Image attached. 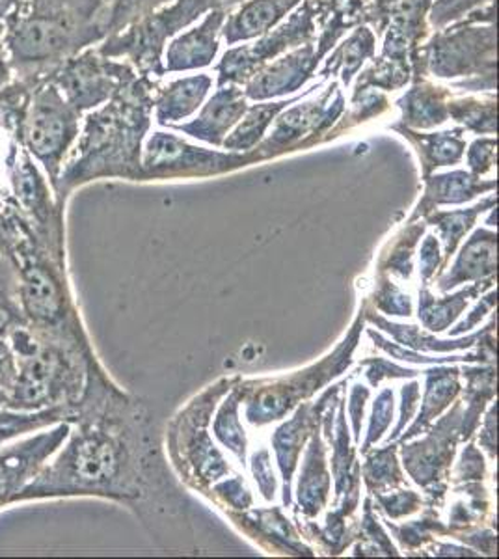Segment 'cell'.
<instances>
[{"mask_svg":"<svg viewBox=\"0 0 499 559\" xmlns=\"http://www.w3.org/2000/svg\"><path fill=\"white\" fill-rule=\"evenodd\" d=\"M302 0H247L235 12L228 13L221 28L224 44L258 39L282 23Z\"/></svg>","mask_w":499,"mask_h":559,"instance_id":"cell-20","label":"cell"},{"mask_svg":"<svg viewBox=\"0 0 499 559\" xmlns=\"http://www.w3.org/2000/svg\"><path fill=\"white\" fill-rule=\"evenodd\" d=\"M335 0H302L293 10L289 20L282 21L272 31L263 34L252 45H242L224 52L218 71V86L224 84H245L252 79L263 66L282 57L300 45L313 41L321 31Z\"/></svg>","mask_w":499,"mask_h":559,"instance_id":"cell-9","label":"cell"},{"mask_svg":"<svg viewBox=\"0 0 499 559\" xmlns=\"http://www.w3.org/2000/svg\"><path fill=\"white\" fill-rule=\"evenodd\" d=\"M451 96L453 90L432 83L429 76L412 81L411 90H406L405 96L397 99L401 110L399 126L414 131H427L442 126L449 120L448 103Z\"/></svg>","mask_w":499,"mask_h":559,"instance_id":"cell-21","label":"cell"},{"mask_svg":"<svg viewBox=\"0 0 499 559\" xmlns=\"http://www.w3.org/2000/svg\"><path fill=\"white\" fill-rule=\"evenodd\" d=\"M68 432L70 424L62 421L0 444V511L12 508L21 490L68 439Z\"/></svg>","mask_w":499,"mask_h":559,"instance_id":"cell-14","label":"cell"},{"mask_svg":"<svg viewBox=\"0 0 499 559\" xmlns=\"http://www.w3.org/2000/svg\"><path fill=\"white\" fill-rule=\"evenodd\" d=\"M17 4V0H0V23L7 17L10 10Z\"/></svg>","mask_w":499,"mask_h":559,"instance_id":"cell-59","label":"cell"},{"mask_svg":"<svg viewBox=\"0 0 499 559\" xmlns=\"http://www.w3.org/2000/svg\"><path fill=\"white\" fill-rule=\"evenodd\" d=\"M152 450L139 405L110 381L107 371L92 377L58 448L13 506L103 498L133 503L144 498Z\"/></svg>","mask_w":499,"mask_h":559,"instance_id":"cell-1","label":"cell"},{"mask_svg":"<svg viewBox=\"0 0 499 559\" xmlns=\"http://www.w3.org/2000/svg\"><path fill=\"white\" fill-rule=\"evenodd\" d=\"M498 198L496 194L485 198L480 204L475 205L472 210L445 211V213H435L427 215V223L432 224L440 234L443 245H445V255H451L456 250V245L461 242L462 237L474 228L475 221L483 215L485 211L496 210Z\"/></svg>","mask_w":499,"mask_h":559,"instance_id":"cell-32","label":"cell"},{"mask_svg":"<svg viewBox=\"0 0 499 559\" xmlns=\"http://www.w3.org/2000/svg\"><path fill=\"white\" fill-rule=\"evenodd\" d=\"M157 79L136 75L102 107L83 116L81 131L52 187L58 202L102 179L142 181V144L152 128Z\"/></svg>","mask_w":499,"mask_h":559,"instance_id":"cell-2","label":"cell"},{"mask_svg":"<svg viewBox=\"0 0 499 559\" xmlns=\"http://www.w3.org/2000/svg\"><path fill=\"white\" fill-rule=\"evenodd\" d=\"M461 392L459 371L456 369H432L427 373V392H425L424 407L417 416L414 426L406 431L405 440H411L425 431L432 424V419L442 414L443 408L455 400Z\"/></svg>","mask_w":499,"mask_h":559,"instance_id":"cell-30","label":"cell"},{"mask_svg":"<svg viewBox=\"0 0 499 559\" xmlns=\"http://www.w3.org/2000/svg\"><path fill=\"white\" fill-rule=\"evenodd\" d=\"M492 286V282H477L468 289H462L453 297L445 299H435V295L425 287L419 293V319L421 323L432 332H442L453 323L462 310L468 306L470 299H475L477 295L485 292L487 287Z\"/></svg>","mask_w":499,"mask_h":559,"instance_id":"cell-31","label":"cell"},{"mask_svg":"<svg viewBox=\"0 0 499 559\" xmlns=\"http://www.w3.org/2000/svg\"><path fill=\"white\" fill-rule=\"evenodd\" d=\"M371 60H373L371 66L358 73L354 90L375 88L388 94V92L405 88L406 84L412 83V76H414L412 64L380 57Z\"/></svg>","mask_w":499,"mask_h":559,"instance_id":"cell-33","label":"cell"},{"mask_svg":"<svg viewBox=\"0 0 499 559\" xmlns=\"http://www.w3.org/2000/svg\"><path fill=\"white\" fill-rule=\"evenodd\" d=\"M496 234L477 229L462 248L455 265L440 278V292H451L464 282H479L496 273Z\"/></svg>","mask_w":499,"mask_h":559,"instance_id":"cell-25","label":"cell"},{"mask_svg":"<svg viewBox=\"0 0 499 559\" xmlns=\"http://www.w3.org/2000/svg\"><path fill=\"white\" fill-rule=\"evenodd\" d=\"M13 76H41L107 38L105 0H17L0 23Z\"/></svg>","mask_w":499,"mask_h":559,"instance_id":"cell-4","label":"cell"},{"mask_svg":"<svg viewBox=\"0 0 499 559\" xmlns=\"http://www.w3.org/2000/svg\"><path fill=\"white\" fill-rule=\"evenodd\" d=\"M367 379L377 386L384 379H399V377H416L417 371L412 369L399 368L395 364L385 362V360H371L369 369H367Z\"/></svg>","mask_w":499,"mask_h":559,"instance_id":"cell-51","label":"cell"},{"mask_svg":"<svg viewBox=\"0 0 499 559\" xmlns=\"http://www.w3.org/2000/svg\"><path fill=\"white\" fill-rule=\"evenodd\" d=\"M496 2L468 13L464 20L435 31L419 51L421 75L449 81L451 90L496 92Z\"/></svg>","mask_w":499,"mask_h":559,"instance_id":"cell-5","label":"cell"},{"mask_svg":"<svg viewBox=\"0 0 499 559\" xmlns=\"http://www.w3.org/2000/svg\"><path fill=\"white\" fill-rule=\"evenodd\" d=\"M8 342L15 356V381L8 394V411L39 413L62 408L71 421L90 379L103 369L88 332L51 331L23 321L8 334Z\"/></svg>","mask_w":499,"mask_h":559,"instance_id":"cell-3","label":"cell"},{"mask_svg":"<svg viewBox=\"0 0 499 559\" xmlns=\"http://www.w3.org/2000/svg\"><path fill=\"white\" fill-rule=\"evenodd\" d=\"M425 231V224H414L406 229L405 236L395 245L390 260L385 261L384 267L390 269L392 273L399 274L401 278H411L412 274V252L417 245V239Z\"/></svg>","mask_w":499,"mask_h":559,"instance_id":"cell-41","label":"cell"},{"mask_svg":"<svg viewBox=\"0 0 499 559\" xmlns=\"http://www.w3.org/2000/svg\"><path fill=\"white\" fill-rule=\"evenodd\" d=\"M438 265H440V245H438L437 237L427 236L424 245H421V252H419V273L424 282L432 278L437 274Z\"/></svg>","mask_w":499,"mask_h":559,"instance_id":"cell-50","label":"cell"},{"mask_svg":"<svg viewBox=\"0 0 499 559\" xmlns=\"http://www.w3.org/2000/svg\"><path fill=\"white\" fill-rule=\"evenodd\" d=\"M369 8H371V25L373 26L375 34L379 36L384 31L385 23L390 20L393 10L403 2V0H367Z\"/></svg>","mask_w":499,"mask_h":559,"instance_id":"cell-54","label":"cell"},{"mask_svg":"<svg viewBox=\"0 0 499 559\" xmlns=\"http://www.w3.org/2000/svg\"><path fill=\"white\" fill-rule=\"evenodd\" d=\"M330 492V476L324 461L323 440L319 431L311 435L310 448L304 459L302 474L298 484V503L304 515L316 516L324 508Z\"/></svg>","mask_w":499,"mask_h":559,"instance_id":"cell-27","label":"cell"},{"mask_svg":"<svg viewBox=\"0 0 499 559\" xmlns=\"http://www.w3.org/2000/svg\"><path fill=\"white\" fill-rule=\"evenodd\" d=\"M245 521L252 522L256 530H258V535L271 537L272 543L276 547H284L287 550H292V552L298 554H302V550H306L302 545H298L292 526L287 524V521H285L284 516L280 515V511H276V509L253 513L252 516H248Z\"/></svg>","mask_w":499,"mask_h":559,"instance_id":"cell-39","label":"cell"},{"mask_svg":"<svg viewBox=\"0 0 499 559\" xmlns=\"http://www.w3.org/2000/svg\"><path fill=\"white\" fill-rule=\"evenodd\" d=\"M229 10H211L202 23L189 33L177 36L165 51V73L203 70L213 64L221 44V28Z\"/></svg>","mask_w":499,"mask_h":559,"instance_id":"cell-18","label":"cell"},{"mask_svg":"<svg viewBox=\"0 0 499 559\" xmlns=\"http://www.w3.org/2000/svg\"><path fill=\"white\" fill-rule=\"evenodd\" d=\"M438 521H430L425 516L424 521L411 522V524H403V526H393V532L397 534L399 539L405 543L406 547H417V545H421V540L427 537V535L432 532V530H437Z\"/></svg>","mask_w":499,"mask_h":559,"instance_id":"cell-46","label":"cell"},{"mask_svg":"<svg viewBox=\"0 0 499 559\" xmlns=\"http://www.w3.org/2000/svg\"><path fill=\"white\" fill-rule=\"evenodd\" d=\"M494 306H496V293H492V295H488V297L480 300V305L475 308L474 312H472L468 321H464V323L459 324L455 331L451 332V334H453V336H459L462 332L472 331L475 324L479 323L480 319L485 318V316L492 310Z\"/></svg>","mask_w":499,"mask_h":559,"instance_id":"cell-56","label":"cell"},{"mask_svg":"<svg viewBox=\"0 0 499 559\" xmlns=\"http://www.w3.org/2000/svg\"><path fill=\"white\" fill-rule=\"evenodd\" d=\"M417 400H419V384L417 382H412L408 386L403 388V407H401V419H399V426L395 427V431H393L392 437L388 442H392V440H397V437H401V432L405 429L406 424L411 421L412 414L416 411Z\"/></svg>","mask_w":499,"mask_h":559,"instance_id":"cell-53","label":"cell"},{"mask_svg":"<svg viewBox=\"0 0 499 559\" xmlns=\"http://www.w3.org/2000/svg\"><path fill=\"white\" fill-rule=\"evenodd\" d=\"M253 476L256 481L260 485L261 492L265 496L266 500H272L274 489H276V481H274V474H272L271 461H269V452L261 450L256 453L252 459Z\"/></svg>","mask_w":499,"mask_h":559,"instance_id":"cell-48","label":"cell"},{"mask_svg":"<svg viewBox=\"0 0 499 559\" xmlns=\"http://www.w3.org/2000/svg\"><path fill=\"white\" fill-rule=\"evenodd\" d=\"M425 179V192L421 202L417 204V210L412 215V221L427 216L435 211L438 205L464 204L483 192H490L498 187L496 179H480L466 170H455V173L438 174V176H427Z\"/></svg>","mask_w":499,"mask_h":559,"instance_id":"cell-22","label":"cell"},{"mask_svg":"<svg viewBox=\"0 0 499 559\" xmlns=\"http://www.w3.org/2000/svg\"><path fill=\"white\" fill-rule=\"evenodd\" d=\"M375 305L380 312L390 313V316H411L412 313L411 297L401 292L397 286H393L390 280L382 282L375 297Z\"/></svg>","mask_w":499,"mask_h":559,"instance_id":"cell-44","label":"cell"},{"mask_svg":"<svg viewBox=\"0 0 499 559\" xmlns=\"http://www.w3.org/2000/svg\"><path fill=\"white\" fill-rule=\"evenodd\" d=\"M240 2L242 0H171L118 33L108 34L102 44H97V49L105 57L123 60L140 75L161 81L166 75L168 39L211 10H231Z\"/></svg>","mask_w":499,"mask_h":559,"instance_id":"cell-6","label":"cell"},{"mask_svg":"<svg viewBox=\"0 0 499 559\" xmlns=\"http://www.w3.org/2000/svg\"><path fill=\"white\" fill-rule=\"evenodd\" d=\"M449 120L459 123L464 131L492 136L498 131V96L488 92L485 96H451L448 103Z\"/></svg>","mask_w":499,"mask_h":559,"instance_id":"cell-29","label":"cell"},{"mask_svg":"<svg viewBox=\"0 0 499 559\" xmlns=\"http://www.w3.org/2000/svg\"><path fill=\"white\" fill-rule=\"evenodd\" d=\"M496 150H498V140L494 136H480L470 144L468 155V173L474 174L477 178L487 176L492 173L496 166Z\"/></svg>","mask_w":499,"mask_h":559,"instance_id":"cell-43","label":"cell"},{"mask_svg":"<svg viewBox=\"0 0 499 559\" xmlns=\"http://www.w3.org/2000/svg\"><path fill=\"white\" fill-rule=\"evenodd\" d=\"M323 83H317L313 88L306 90L298 102L276 116L271 134L252 150L260 163L287 152L329 142L330 131L347 110V99L335 79L324 90L317 92Z\"/></svg>","mask_w":499,"mask_h":559,"instance_id":"cell-8","label":"cell"},{"mask_svg":"<svg viewBox=\"0 0 499 559\" xmlns=\"http://www.w3.org/2000/svg\"><path fill=\"white\" fill-rule=\"evenodd\" d=\"M369 397V388L356 384L351 392V405H348V413L353 418L354 424V439H360L361 418H364V407H366V400Z\"/></svg>","mask_w":499,"mask_h":559,"instance_id":"cell-55","label":"cell"},{"mask_svg":"<svg viewBox=\"0 0 499 559\" xmlns=\"http://www.w3.org/2000/svg\"><path fill=\"white\" fill-rule=\"evenodd\" d=\"M13 381H15V356L8 337H0V390L7 394V401Z\"/></svg>","mask_w":499,"mask_h":559,"instance_id":"cell-52","label":"cell"},{"mask_svg":"<svg viewBox=\"0 0 499 559\" xmlns=\"http://www.w3.org/2000/svg\"><path fill=\"white\" fill-rule=\"evenodd\" d=\"M216 495H221L226 503L235 509H248L252 506V496L248 492L247 487L240 481V477H234L229 481L216 485Z\"/></svg>","mask_w":499,"mask_h":559,"instance_id":"cell-47","label":"cell"},{"mask_svg":"<svg viewBox=\"0 0 499 559\" xmlns=\"http://www.w3.org/2000/svg\"><path fill=\"white\" fill-rule=\"evenodd\" d=\"M380 508L384 509L385 515L390 519H401V516L411 515L421 506V498L412 492V490H401L393 495H377Z\"/></svg>","mask_w":499,"mask_h":559,"instance_id":"cell-45","label":"cell"},{"mask_svg":"<svg viewBox=\"0 0 499 559\" xmlns=\"http://www.w3.org/2000/svg\"><path fill=\"white\" fill-rule=\"evenodd\" d=\"M364 477L371 492L380 495L385 489H393L403 481V474L399 471L397 459H395V450L385 445L384 450L373 453L367 459L364 466Z\"/></svg>","mask_w":499,"mask_h":559,"instance_id":"cell-37","label":"cell"},{"mask_svg":"<svg viewBox=\"0 0 499 559\" xmlns=\"http://www.w3.org/2000/svg\"><path fill=\"white\" fill-rule=\"evenodd\" d=\"M240 397H242V390L235 388L228 400L224 401L215 421V435L222 444L228 445L229 450L245 463L247 437H245V429L239 424Z\"/></svg>","mask_w":499,"mask_h":559,"instance_id":"cell-35","label":"cell"},{"mask_svg":"<svg viewBox=\"0 0 499 559\" xmlns=\"http://www.w3.org/2000/svg\"><path fill=\"white\" fill-rule=\"evenodd\" d=\"M136 75L139 73L127 62L105 57L94 45L68 58L49 73V79L57 84L66 102L84 116L112 99Z\"/></svg>","mask_w":499,"mask_h":559,"instance_id":"cell-11","label":"cell"},{"mask_svg":"<svg viewBox=\"0 0 499 559\" xmlns=\"http://www.w3.org/2000/svg\"><path fill=\"white\" fill-rule=\"evenodd\" d=\"M213 86V76L192 75L171 81L166 86L158 84L153 99V112L158 126L171 128L177 121L187 120L202 107L203 99L207 97Z\"/></svg>","mask_w":499,"mask_h":559,"instance_id":"cell-23","label":"cell"},{"mask_svg":"<svg viewBox=\"0 0 499 559\" xmlns=\"http://www.w3.org/2000/svg\"><path fill=\"white\" fill-rule=\"evenodd\" d=\"M8 192L17 210L25 215L39 241L47 247L66 252V207L60 204L51 181L25 147L13 142L7 157Z\"/></svg>","mask_w":499,"mask_h":559,"instance_id":"cell-10","label":"cell"},{"mask_svg":"<svg viewBox=\"0 0 499 559\" xmlns=\"http://www.w3.org/2000/svg\"><path fill=\"white\" fill-rule=\"evenodd\" d=\"M375 55L377 34L373 28L367 25L354 26L353 33L326 55V62L319 75H323L324 81L340 76L343 86H351L354 76L360 73L361 66L375 58Z\"/></svg>","mask_w":499,"mask_h":559,"instance_id":"cell-26","label":"cell"},{"mask_svg":"<svg viewBox=\"0 0 499 559\" xmlns=\"http://www.w3.org/2000/svg\"><path fill=\"white\" fill-rule=\"evenodd\" d=\"M392 129L416 147L419 160H421L424 178L430 176L440 166L461 163L462 157L466 155V139H464V129L462 128L449 129V131H440V133H421V131H414V129H406L399 123H393Z\"/></svg>","mask_w":499,"mask_h":559,"instance_id":"cell-24","label":"cell"},{"mask_svg":"<svg viewBox=\"0 0 499 559\" xmlns=\"http://www.w3.org/2000/svg\"><path fill=\"white\" fill-rule=\"evenodd\" d=\"M260 163L252 152H213L192 146L176 134L153 133L142 147V181L166 178H205Z\"/></svg>","mask_w":499,"mask_h":559,"instance_id":"cell-12","label":"cell"},{"mask_svg":"<svg viewBox=\"0 0 499 559\" xmlns=\"http://www.w3.org/2000/svg\"><path fill=\"white\" fill-rule=\"evenodd\" d=\"M8 261H4V260H0V267H2V265H7Z\"/></svg>","mask_w":499,"mask_h":559,"instance_id":"cell-61","label":"cell"},{"mask_svg":"<svg viewBox=\"0 0 499 559\" xmlns=\"http://www.w3.org/2000/svg\"><path fill=\"white\" fill-rule=\"evenodd\" d=\"M12 79V62H10V55H8L7 44H4L2 28H0V88H4Z\"/></svg>","mask_w":499,"mask_h":559,"instance_id":"cell-58","label":"cell"},{"mask_svg":"<svg viewBox=\"0 0 499 559\" xmlns=\"http://www.w3.org/2000/svg\"><path fill=\"white\" fill-rule=\"evenodd\" d=\"M70 424V414L62 408H49L39 413H20L15 418L0 426V444H7L10 440L21 439L25 435L39 431L44 427H51L55 424Z\"/></svg>","mask_w":499,"mask_h":559,"instance_id":"cell-36","label":"cell"},{"mask_svg":"<svg viewBox=\"0 0 499 559\" xmlns=\"http://www.w3.org/2000/svg\"><path fill=\"white\" fill-rule=\"evenodd\" d=\"M330 47L319 39L300 45L293 51L263 66L256 75L245 84V96L250 102H271L276 97L289 96L302 90L316 76L317 68L323 62Z\"/></svg>","mask_w":499,"mask_h":559,"instance_id":"cell-15","label":"cell"},{"mask_svg":"<svg viewBox=\"0 0 499 559\" xmlns=\"http://www.w3.org/2000/svg\"><path fill=\"white\" fill-rule=\"evenodd\" d=\"M480 444L487 448L490 455H496V407L490 408L487 416V424L480 432Z\"/></svg>","mask_w":499,"mask_h":559,"instance_id":"cell-57","label":"cell"},{"mask_svg":"<svg viewBox=\"0 0 499 559\" xmlns=\"http://www.w3.org/2000/svg\"><path fill=\"white\" fill-rule=\"evenodd\" d=\"M300 97L302 96L289 97V99H282V102H260L253 107H248L247 112L235 126L234 131L222 142V146L229 150V152H252L253 147L265 139L266 131L271 129L276 116L293 103L298 102Z\"/></svg>","mask_w":499,"mask_h":559,"instance_id":"cell-28","label":"cell"},{"mask_svg":"<svg viewBox=\"0 0 499 559\" xmlns=\"http://www.w3.org/2000/svg\"><path fill=\"white\" fill-rule=\"evenodd\" d=\"M461 413L462 403H456L455 408L435 429H430L427 439L403 448L406 472L421 487L429 489L432 485L435 489L443 490V487H438V484L445 476L449 464L455 455L456 442L462 437Z\"/></svg>","mask_w":499,"mask_h":559,"instance_id":"cell-16","label":"cell"},{"mask_svg":"<svg viewBox=\"0 0 499 559\" xmlns=\"http://www.w3.org/2000/svg\"><path fill=\"white\" fill-rule=\"evenodd\" d=\"M360 332L361 319H358V323L354 324L353 332L334 350V355L324 358L323 362L317 364L313 368L300 371L297 376L284 379V381L272 382L269 388H261L252 400H248V421H252L253 426H265L272 419L282 418L285 413H289L298 401L316 394L319 388L329 384L334 377L340 376L343 369H347L353 362V350Z\"/></svg>","mask_w":499,"mask_h":559,"instance_id":"cell-13","label":"cell"},{"mask_svg":"<svg viewBox=\"0 0 499 559\" xmlns=\"http://www.w3.org/2000/svg\"><path fill=\"white\" fill-rule=\"evenodd\" d=\"M247 110L248 99L242 86L224 84L218 86L215 96L203 105L202 112L194 120L181 126H171V129L190 134L192 139L203 140L213 146H222V142Z\"/></svg>","mask_w":499,"mask_h":559,"instance_id":"cell-17","label":"cell"},{"mask_svg":"<svg viewBox=\"0 0 499 559\" xmlns=\"http://www.w3.org/2000/svg\"><path fill=\"white\" fill-rule=\"evenodd\" d=\"M335 394H337V386L330 388L321 400L313 403V405H304V407L298 408L297 416L289 419L287 424L280 427L278 431L274 432L272 445H274V452L278 457L280 471L284 476V502L287 506L292 503L289 487H292L293 472L297 468L298 455L302 452L304 442L317 431V426L323 418V411L329 407V401Z\"/></svg>","mask_w":499,"mask_h":559,"instance_id":"cell-19","label":"cell"},{"mask_svg":"<svg viewBox=\"0 0 499 559\" xmlns=\"http://www.w3.org/2000/svg\"><path fill=\"white\" fill-rule=\"evenodd\" d=\"M496 0H432L429 12H427V25L430 31H440L445 26L459 23L468 13L487 7Z\"/></svg>","mask_w":499,"mask_h":559,"instance_id":"cell-40","label":"cell"},{"mask_svg":"<svg viewBox=\"0 0 499 559\" xmlns=\"http://www.w3.org/2000/svg\"><path fill=\"white\" fill-rule=\"evenodd\" d=\"M171 0H105L107 10V36L142 20L147 13L155 12Z\"/></svg>","mask_w":499,"mask_h":559,"instance_id":"cell-38","label":"cell"},{"mask_svg":"<svg viewBox=\"0 0 499 559\" xmlns=\"http://www.w3.org/2000/svg\"><path fill=\"white\" fill-rule=\"evenodd\" d=\"M369 321H373L379 326H384L385 332H390L397 342H401L405 347H411V349L449 353V350L468 349V347H472L475 342H479L480 337H483V334H475V336L464 337V340H459V342H442V340L424 336L416 326L388 323L384 319L373 318V316H369Z\"/></svg>","mask_w":499,"mask_h":559,"instance_id":"cell-34","label":"cell"},{"mask_svg":"<svg viewBox=\"0 0 499 559\" xmlns=\"http://www.w3.org/2000/svg\"><path fill=\"white\" fill-rule=\"evenodd\" d=\"M393 418V392L392 390H382L379 397L375 401L373 416H371V426L367 432L366 442L361 452H367L371 445L377 444V440L384 435L388 426L392 424Z\"/></svg>","mask_w":499,"mask_h":559,"instance_id":"cell-42","label":"cell"},{"mask_svg":"<svg viewBox=\"0 0 499 559\" xmlns=\"http://www.w3.org/2000/svg\"><path fill=\"white\" fill-rule=\"evenodd\" d=\"M0 408H7V394L0 390Z\"/></svg>","mask_w":499,"mask_h":559,"instance_id":"cell-60","label":"cell"},{"mask_svg":"<svg viewBox=\"0 0 499 559\" xmlns=\"http://www.w3.org/2000/svg\"><path fill=\"white\" fill-rule=\"evenodd\" d=\"M81 123L83 115L66 102L49 73L32 76L31 96L15 142L38 163L51 187L75 144Z\"/></svg>","mask_w":499,"mask_h":559,"instance_id":"cell-7","label":"cell"},{"mask_svg":"<svg viewBox=\"0 0 499 559\" xmlns=\"http://www.w3.org/2000/svg\"><path fill=\"white\" fill-rule=\"evenodd\" d=\"M485 474V461L479 450L475 445H468L462 453L461 464L456 471L459 481H470V479H480Z\"/></svg>","mask_w":499,"mask_h":559,"instance_id":"cell-49","label":"cell"}]
</instances>
